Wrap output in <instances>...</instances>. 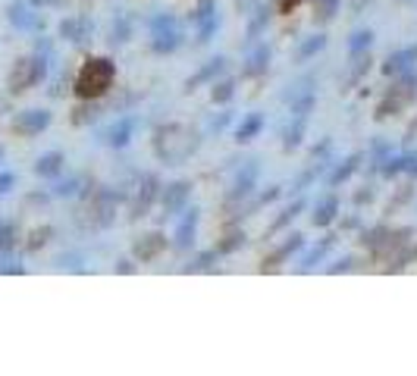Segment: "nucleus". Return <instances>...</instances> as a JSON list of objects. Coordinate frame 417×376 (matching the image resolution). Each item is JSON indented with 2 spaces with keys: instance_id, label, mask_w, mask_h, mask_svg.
<instances>
[{
  "instance_id": "f257e3e1",
  "label": "nucleus",
  "mask_w": 417,
  "mask_h": 376,
  "mask_svg": "<svg viewBox=\"0 0 417 376\" xmlns=\"http://www.w3.org/2000/svg\"><path fill=\"white\" fill-rule=\"evenodd\" d=\"M116 79V63L110 56H91L76 75V94L82 100H97L113 88Z\"/></svg>"
},
{
  "instance_id": "f03ea898",
  "label": "nucleus",
  "mask_w": 417,
  "mask_h": 376,
  "mask_svg": "<svg viewBox=\"0 0 417 376\" xmlns=\"http://www.w3.org/2000/svg\"><path fill=\"white\" fill-rule=\"evenodd\" d=\"M45 79H47V54L35 50V54H26L13 63L7 85H10V94H22V91H29V88L41 85Z\"/></svg>"
},
{
  "instance_id": "7ed1b4c3",
  "label": "nucleus",
  "mask_w": 417,
  "mask_h": 376,
  "mask_svg": "<svg viewBox=\"0 0 417 376\" xmlns=\"http://www.w3.org/2000/svg\"><path fill=\"white\" fill-rule=\"evenodd\" d=\"M182 44V31L173 16H157L151 22V50L154 54H173Z\"/></svg>"
},
{
  "instance_id": "20e7f679",
  "label": "nucleus",
  "mask_w": 417,
  "mask_h": 376,
  "mask_svg": "<svg viewBox=\"0 0 417 376\" xmlns=\"http://www.w3.org/2000/svg\"><path fill=\"white\" fill-rule=\"evenodd\" d=\"M51 110H41V107H29V110H19L13 119V132L22 138H35L51 125Z\"/></svg>"
},
{
  "instance_id": "39448f33",
  "label": "nucleus",
  "mask_w": 417,
  "mask_h": 376,
  "mask_svg": "<svg viewBox=\"0 0 417 376\" xmlns=\"http://www.w3.org/2000/svg\"><path fill=\"white\" fill-rule=\"evenodd\" d=\"M7 19L13 29L19 31H38L41 29V16L35 13V6L29 3V0H13V3L7 6Z\"/></svg>"
},
{
  "instance_id": "423d86ee",
  "label": "nucleus",
  "mask_w": 417,
  "mask_h": 376,
  "mask_svg": "<svg viewBox=\"0 0 417 376\" xmlns=\"http://www.w3.org/2000/svg\"><path fill=\"white\" fill-rule=\"evenodd\" d=\"M191 19H195V25H198V41L207 44V41H210V35L217 31V25H220V19H217V6H214V0H201V6H198V13H195Z\"/></svg>"
},
{
  "instance_id": "0eeeda50",
  "label": "nucleus",
  "mask_w": 417,
  "mask_h": 376,
  "mask_svg": "<svg viewBox=\"0 0 417 376\" xmlns=\"http://www.w3.org/2000/svg\"><path fill=\"white\" fill-rule=\"evenodd\" d=\"M189 194H191V182H173V185H166V191L160 194V201H164V217H176L185 207Z\"/></svg>"
},
{
  "instance_id": "6e6552de",
  "label": "nucleus",
  "mask_w": 417,
  "mask_h": 376,
  "mask_svg": "<svg viewBox=\"0 0 417 376\" xmlns=\"http://www.w3.org/2000/svg\"><path fill=\"white\" fill-rule=\"evenodd\" d=\"M198 217H201V210L198 207H191V210H185V217L179 219V226H176V248L179 251H189L191 244H195V235H198Z\"/></svg>"
},
{
  "instance_id": "1a4fd4ad",
  "label": "nucleus",
  "mask_w": 417,
  "mask_h": 376,
  "mask_svg": "<svg viewBox=\"0 0 417 376\" xmlns=\"http://www.w3.org/2000/svg\"><path fill=\"white\" fill-rule=\"evenodd\" d=\"M164 251H166V235L164 232H151V235H141L139 242H135V257H139L141 263L157 260Z\"/></svg>"
},
{
  "instance_id": "9d476101",
  "label": "nucleus",
  "mask_w": 417,
  "mask_h": 376,
  "mask_svg": "<svg viewBox=\"0 0 417 376\" xmlns=\"http://www.w3.org/2000/svg\"><path fill=\"white\" fill-rule=\"evenodd\" d=\"M132 132H135V116H123L104 132L101 141L110 144V148H126V144L132 141Z\"/></svg>"
},
{
  "instance_id": "9b49d317",
  "label": "nucleus",
  "mask_w": 417,
  "mask_h": 376,
  "mask_svg": "<svg viewBox=\"0 0 417 376\" xmlns=\"http://www.w3.org/2000/svg\"><path fill=\"white\" fill-rule=\"evenodd\" d=\"M267 69H270V47H267V44H254V47L248 50V60H245V66H242V72H245L248 79H258Z\"/></svg>"
},
{
  "instance_id": "f8f14e48",
  "label": "nucleus",
  "mask_w": 417,
  "mask_h": 376,
  "mask_svg": "<svg viewBox=\"0 0 417 376\" xmlns=\"http://www.w3.org/2000/svg\"><path fill=\"white\" fill-rule=\"evenodd\" d=\"M339 207H342V204H339V198H336V194H323V198L314 204V213H310V223H314L317 229H326V226L336 219Z\"/></svg>"
},
{
  "instance_id": "ddd939ff",
  "label": "nucleus",
  "mask_w": 417,
  "mask_h": 376,
  "mask_svg": "<svg viewBox=\"0 0 417 376\" xmlns=\"http://www.w3.org/2000/svg\"><path fill=\"white\" fill-rule=\"evenodd\" d=\"M88 35H91V19H85V16H70L60 22V38H63V41L82 44Z\"/></svg>"
},
{
  "instance_id": "4468645a",
  "label": "nucleus",
  "mask_w": 417,
  "mask_h": 376,
  "mask_svg": "<svg viewBox=\"0 0 417 376\" xmlns=\"http://www.w3.org/2000/svg\"><path fill=\"white\" fill-rule=\"evenodd\" d=\"M157 175H145L139 185V194H135V204H132V217H145L148 207L154 204V198H157Z\"/></svg>"
},
{
  "instance_id": "2eb2a0df",
  "label": "nucleus",
  "mask_w": 417,
  "mask_h": 376,
  "mask_svg": "<svg viewBox=\"0 0 417 376\" xmlns=\"http://www.w3.org/2000/svg\"><path fill=\"white\" fill-rule=\"evenodd\" d=\"M63 163L66 157L60 154V150H47V154H41L38 160H35V175H41V179H57L60 173H63Z\"/></svg>"
},
{
  "instance_id": "dca6fc26",
  "label": "nucleus",
  "mask_w": 417,
  "mask_h": 376,
  "mask_svg": "<svg viewBox=\"0 0 417 376\" xmlns=\"http://www.w3.org/2000/svg\"><path fill=\"white\" fill-rule=\"evenodd\" d=\"M223 69H226V56H214V60H207V66H201L189 81H185V91H195L198 85H204V81H210V85H214L217 75H220Z\"/></svg>"
},
{
  "instance_id": "f3484780",
  "label": "nucleus",
  "mask_w": 417,
  "mask_h": 376,
  "mask_svg": "<svg viewBox=\"0 0 417 376\" xmlns=\"http://www.w3.org/2000/svg\"><path fill=\"white\" fill-rule=\"evenodd\" d=\"M301 244H304V235H298V232L295 235H289L276 251H270V254L264 257V267H279V263H285L295 251H301Z\"/></svg>"
},
{
  "instance_id": "a211bd4d",
  "label": "nucleus",
  "mask_w": 417,
  "mask_h": 376,
  "mask_svg": "<svg viewBox=\"0 0 417 376\" xmlns=\"http://www.w3.org/2000/svg\"><path fill=\"white\" fill-rule=\"evenodd\" d=\"M260 129H264V116H260L258 110L248 113V116H242V123L235 125V141H239V144H248L251 138L260 135Z\"/></svg>"
},
{
  "instance_id": "6ab92c4d",
  "label": "nucleus",
  "mask_w": 417,
  "mask_h": 376,
  "mask_svg": "<svg viewBox=\"0 0 417 376\" xmlns=\"http://www.w3.org/2000/svg\"><path fill=\"white\" fill-rule=\"evenodd\" d=\"M411 63H417V47H404V50H398V54H392L389 60H386L383 72H386V75L408 72V69H411Z\"/></svg>"
},
{
  "instance_id": "aec40b11",
  "label": "nucleus",
  "mask_w": 417,
  "mask_h": 376,
  "mask_svg": "<svg viewBox=\"0 0 417 376\" xmlns=\"http://www.w3.org/2000/svg\"><path fill=\"white\" fill-rule=\"evenodd\" d=\"M254 179H258V166H254V160H251V166H245V173H239V179L233 182V188H229L226 198L229 201H239V198H245V194H251Z\"/></svg>"
},
{
  "instance_id": "412c9836",
  "label": "nucleus",
  "mask_w": 417,
  "mask_h": 376,
  "mask_svg": "<svg viewBox=\"0 0 417 376\" xmlns=\"http://www.w3.org/2000/svg\"><path fill=\"white\" fill-rule=\"evenodd\" d=\"M358 163H361V154H352V157H345V160L339 163V166L333 169V173L326 175V185H339V182H345L348 175L358 169Z\"/></svg>"
},
{
  "instance_id": "4be33fe9",
  "label": "nucleus",
  "mask_w": 417,
  "mask_h": 376,
  "mask_svg": "<svg viewBox=\"0 0 417 376\" xmlns=\"http://www.w3.org/2000/svg\"><path fill=\"white\" fill-rule=\"evenodd\" d=\"M235 94V81L233 79H223V81H214L210 85V97H214V104H229Z\"/></svg>"
},
{
  "instance_id": "5701e85b",
  "label": "nucleus",
  "mask_w": 417,
  "mask_h": 376,
  "mask_svg": "<svg viewBox=\"0 0 417 376\" xmlns=\"http://www.w3.org/2000/svg\"><path fill=\"white\" fill-rule=\"evenodd\" d=\"M13 248H16V223L0 217V251H13Z\"/></svg>"
},
{
  "instance_id": "b1692460",
  "label": "nucleus",
  "mask_w": 417,
  "mask_h": 376,
  "mask_svg": "<svg viewBox=\"0 0 417 376\" xmlns=\"http://www.w3.org/2000/svg\"><path fill=\"white\" fill-rule=\"evenodd\" d=\"M329 248H333V238H323V242H320V248H314V251H310V254L301 260V267H298V269H301V273H308V269H314L317 263H320L323 257H326V251H329Z\"/></svg>"
},
{
  "instance_id": "393cba45",
  "label": "nucleus",
  "mask_w": 417,
  "mask_h": 376,
  "mask_svg": "<svg viewBox=\"0 0 417 376\" xmlns=\"http://www.w3.org/2000/svg\"><path fill=\"white\" fill-rule=\"evenodd\" d=\"M326 47V35H314V38H308V41L301 44V47H298V60H310V56L314 54H320V50Z\"/></svg>"
},
{
  "instance_id": "a878e982",
  "label": "nucleus",
  "mask_w": 417,
  "mask_h": 376,
  "mask_svg": "<svg viewBox=\"0 0 417 376\" xmlns=\"http://www.w3.org/2000/svg\"><path fill=\"white\" fill-rule=\"evenodd\" d=\"M373 44V31L370 29H358L352 35V41H348V50H352V54H361V50H367Z\"/></svg>"
},
{
  "instance_id": "bb28decb",
  "label": "nucleus",
  "mask_w": 417,
  "mask_h": 376,
  "mask_svg": "<svg viewBox=\"0 0 417 376\" xmlns=\"http://www.w3.org/2000/svg\"><path fill=\"white\" fill-rule=\"evenodd\" d=\"M339 3H342V0H317L314 19H317V22H329V19L336 16V10H339Z\"/></svg>"
},
{
  "instance_id": "cd10ccee",
  "label": "nucleus",
  "mask_w": 417,
  "mask_h": 376,
  "mask_svg": "<svg viewBox=\"0 0 417 376\" xmlns=\"http://www.w3.org/2000/svg\"><path fill=\"white\" fill-rule=\"evenodd\" d=\"M0 273H26V267L13 257V251H0Z\"/></svg>"
},
{
  "instance_id": "c85d7f7f",
  "label": "nucleus",
  "mask_w": 417,
  "mask_h": 376,
  "mask_svg": "<svg viewBox=\"0 0 417 376\" xmlns=\"http://www.w3.org/2000/svg\"><path fill=\"white\" fill-rule=\"evenodd\" d=\"M267 19H270V16H267V10H260L258 16H254L251 22H248V41H251V44L258 41V35L267 29Z\"/></svg>"
},
{
  "instance_id": "c756f323",
  "label": "nucleus",
  "mask_w": 417,
  "mask_h": 376,
  "mask_svg": "<svg viewBox=\"0 0 417 376\" xmlns=\"http://www.w3.org/2000/svg\"><path fill=\"white\" fill-rule=\"evenodd\" d=\"M79 185H82V179H66V182H57V185H54V194H57V198H72V194L79 191Z\"/></svg>"
},
{
  "instance_id": "7c9ffc66",
  "label": "nucleus",
  "mask_w": 417,
  "mask_h": 376,
  "mask_svg": "<svg viewBox=\"0 0 417 376\" xmlns=\"http://www.w3.org/2000/svg\"><path fill=\"white\" fill-rule=\"evenodd\" d=\"M229 238V242H220V244H217V257H220V254H229V251H235V248H239V244L242 242H245V232H233V235H226Z\"/></svg>"
},
{
  "instance_id": "2f4dec72",
  "label": "nucleus",
  "mask_w": 417,
  "mask_h": 376,
  "mask_svg": "<svg viewBox=\"0 0 417 376\" xmlns=\"http://www.w3.org/2000/svg\"><path fill=\"white\" fill-rule=\"evenodd\" d=\"M298 210H304V201H301V198H298L292 207H285V210H283V217H279L276 223H273V229H283V226L289 223V219H295V217H298Z\"/></svg>"
},
{
  "instance_id": "473e14b6",
  "label": "nucleus",
  "mask_w": 417,
  "mask_h": 376,
  "mask_svg": "<svg viewBox=\"0 0 417 376\" xmlns=\"http://www.w3.org/2000/svg\"><path fill=\"white\" fill-rule=\"evenodd\" d=\"M214 260H217V251H201V254L195 257V263H189L185 269H210Z\"/></svg>"
},
{
  "instance_id": "72a5a7b5",
  "label": "nucleus",
  "mask_w": 417,
  "mask_h": 376,
  "mask_svg": "<svg viewBox=\"0 0 417 376\" xmlns=\"http://www.w3.org/2000/svg\"><path fill=\"white\" fill-rule=\"evenodd\" d=\"M16 185V173H10V169H0V198H7L10 191H13Z\"/></svg>"
},
{
  "instance_id": "f704fd0d",
  "label": "nucleus",
  "mask_w": 417,
  "mask_h": 376,
  "mask_svg": "<svg viewBox=\"0 0 417 376\" xmlns=\"http://www.w3.org/2000/svg\"><path fill=\"white\" fill-rule=\"evenodd\" d=\"M113 41H129V22L126 19L113 22Z\"/></svg>"
},
{
  "instance_id": "c9c22d12",
  "label": "nucleus",
  "mask_w": 417,
  "mask_h": 376,
  "mask_svg": "<svg viewBox=\"0 0 417 376\" xmlns=\"http://www.w3.org/2000/svg\"><path fill=\"white\" fill-rule=\"evenodd\" d=\"M301 3H304V0H276V10L279 13H292L295 6H301Z\"/></svg>"
},
{
  "instance_id": "e433bc0d",
  "label": "nucleus",
  "mask_w": 417,
  "mask_h": 376,
  "mask_svg": "<svg viewBox=\"0 0 417 376\" xmlns=\"http://www.w3.org/2000/svg\"><path fill=\"white\" fill-rule=\"evenodd\" d=\"M45 235H47V229H38V232H35V235H32V238H35V242H29V251H38V248H41V244H45V242H47V238H45Z\"/></svg>"
},
{
  "instance_id": "4c0bfd02",
  "label": "nucleus",
  "mask_w": 417,
  "mask_h": 376,
  "mask_svg": "<svg viewBox=\"0 0 417 376\" xmlns=\"http://www.w3.org/2000/svg\"><path fill=\"white\" fill-rule=\"evenodd\" d=\"M29 3L38 10V6H57V3H63V0H29Z\"/></svg>"
},
{
  "instance_id": "58836bf2",
  "label": "nucleus",
  "mask_w": 417,
  "mask_h": 376,
  "mask_svg": "<svg viewBox=\"0 0 417 376\" xmlns=\"http://www.w3.org/2000/svg\"><path fill=\"white\" fill-rule=\"evenodd\" d=\"M226 123H229V113H223L220 119H214V125H210V129H217V132H220V129H223V125H226Z\"/></svg>"
},
{
  "instance_id": "ea45409f",
  "label": "nucleus",
  "mask_w": 417,
  "mask_h": 376,
  "mask_svg": "<svg viewBox=\"0 0 417 376\" xmlns=\"http://www.w3.org/2000/svg\"><path fill=\"white\" fill-rule=\"evenodd\" d=\"M116 269H120V273H135L132 260H120V267H116Z\"/></svg>"
},
{
  "instance_id": "a19ab883",
  "label": "nucleus",
  "mask_w": 417,
  "mask_h": 376,
  "mask_svg": "<svg viewBox=\"0 0 417 376\" xmlns=\"http://www.w3.org/2000/svg\"><path fill=\"white\" fill-rule=\"evenodd\" d=\"M3 157H7V150H3V148H0V163H3Z\"/></svg>"
}]
</instances>
